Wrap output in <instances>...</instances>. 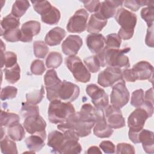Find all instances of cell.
Returning <instances> with one entry per match:
<instances>
[{
	"mask_svg": "<svg viewBox=\"0 0 154 154\" xmlns=\"http://www.w3.org/2000/svg\"><path fill=\"white\" fill-rule=\"evenodd\" d=\"M99 109L90 103L84 104L79 112L70 114L63 123L57 125L61 131L70 130L75 132L79 137L88 136L95 124Z\"/></svg>",
	"mask_w": 154,
	"mask_h": 154,
	"instance_id": "cell-1",
	"label": "cell"
},
{
	"mask_svg": "<svg viewBox=\"0 0 154 154\" xmlns=\"http://www.w3.org/2000/svg\"><path fill=\"white\" fill-rule=\"evenodd\" d=\"M25 143L27 148L34 153L41 150L45 144V140L37 135H32L27 137Z\"/></svg>",
	"mask_w": 154,
	"mask_h": 154,
	"instance_id": "cell-26",
	"label": "cell"
},
{
	"mask_svg": "<svg viewBox=\"0 0 154 154\" xmlns=\"http://www.w3.org/2000/svg\"><path fill=\"white\" fill-rule=\"evenodd\" d=\"M88 13L84 8L77 10L70 18L66 28L69 32L72 33H81L87 26Z\"/></svg>",
	"mask_w": 154,
	"mask_h": 154,
	"instance_id": "cell-10",
	"label": "cell"
},
{
	"mask_svg": "<svg viewBox=\"0 0 154 154\" xmlns=\"http://www.w3.org/2000/svg\"><path fill=\"white\" fill-rule=\"evenodd\" d=\"M124 5L131 9L132 11H137L141 6H150L153 5V1H141V0H128L123 1Z\"/></svg>",
	"mask_w": 154,
	"mask_h": 154,
	"instance_id": "cell-40",
	"label": "cell"
},
{
	"mask_svg": "<svg viewBox=\"0 0 154 154\" xmlns=\"http://www.w3.org/2000/svg\"><path fill=\"white\" fill-rule=\"evenodd\" d=\"M31 72L35 75H42L45 71V67L43 61L40 60H34L31 65Z\"/></svg>",
	"mask_w": 154,
	"mask_h": 154,
	"instance_id": "cell-47",
	"label": "cell"
},
{
	"mask_svg": "<svg viewBox=\"0 0 154 154\" xmlns=\"http://www.w3.org/2000/svg\"><path fill=\"white\" fill-rule=\"evenodd\" d=\"M123 78L125 79L127 82H134L137 81L134 73L132 69H125L122 71Z\"/></svg>",
	"mask_w": 154,
	"mask_h": 154,
	"instance_id": "cell-51",
	"label": "cell"
},
{
	"mask_svg": "<svg viewBox=\"0 0 154 154\" xmlns=\"http://www.w3.org/2000/svg\"><path fill=\"white\" fill-rule=\"evenodd\" d=\"M82 45V40L78 35H70L61 45L63 52L67 55H75Z\"/></svg>",
	"mask_w": 154,
	"mask_h": 154,
	"instance_id": "cell-17",
	"label": "cell"
},
{
	"mask_svg": "<svg viewBox=\"0 0 154 154\" xmlns=\"http://www.w3.org/2000/svg\"><path fill=\"white\" fill-rule=\"evenodd\" d=\"M65 63L77 81L82 83L90 81V73L79 57L76 55L69 56L66 58Z\"/></svg>",
	"mask_w": 154,
	"mask_h": 154,
	"instance_id": "cell-5",
	"label": "cell"
},
{
	"mask_svg": "<svg viewBox=\"0 0 154 154\" xmlns=\"http://www.w3.org/2000/svg\"><path fill=\"white\" fill-rule=\"evenodd\" d=\"M116 153H132L134 154L135 153V150L134 147L126 143H120L117 144L116 149Z\"/></svg>",
	"mask_w": 154,
	"mask_h": 154,
	"instance_id": "cell-48",
	"label": "cell"
},
{
	"mask_svg": "<svg viewBox=\"0 0 154 154\" xmlns=\"http://www.w3.org/2000/svg\"><path fill=\"white\" fill-rule=\"evenodd\" d=\"M4 72L5 80L10 84L16 83L20 78V69L18 64L11 68H5Z\"/></svg>",
	"mask_w": 154,
	"mask_h": 154,
	"instance_id": "cell-31",
	"label": "cell"
},
{
	"mask_svg": "<svg viewBox=\"0 0 154 154\" xmlns=\"http://www.w3.org/2000/svg\"><path fill=\"white\" fill-rule=\"evenodd\" d=\"M137 80H147L152 78L153 66L147 61H141L133 66L132 68Z\"/></svg>",
	"mask_w": 154,
	"mask_h": 154,
	"instance_id": "cell-19",
	"label": "cell"
},
{
	"mask_svg": "<svg viewBox=\"0 0 154 154\" xmlns=\"http://www.w3.org/2000/svg\"><path fill=\"white\" fill-rule=\"evenodd\" d=\"M100 148L105 153H114L116 152V147L110 141H103L99 144Z\"/></svg>",
	"mask_w": 154,
	"mask_h": 154,
	"instance_id": "cell-50",
	"label": "cell"
},
{
	"mask_svg": "<svg viewBox=\"0 0 154 154\" xmlns=\"http://www.w3.org/2000/svg\"><path fill=\"white\" fill-rule=\"evenodd\" d=\"M34 10L41 16L46 14L52 8L51 3L48 1H31Z\"/></svg>",
	"mask_w": 154,
	"mask_h": 154,
	"instance_id": "cell-43",
	"label": "cell"
},
{
	"mask_svg": "<svg viewBox=\"0 0 154 154\" xmlns=\"http://www.w3.org/2000/svg\"><path fill=\"white\" fill-rule=\"evenodd\" d=\"M33 51L37 58H44L49 52V48L43 41L37 40L33 43Z\"/></svg>",
	"mask_w": 154,
	"mask_h": 154,
	"instance_id": "cell-37",
	"label": "cell"
},
{
	"mask_svg": "<svg viewBox=\"0 0 154 154\" xmlns=\"http://www.w3.org/2000/svg\"><path fill=\"white\" fill-rule=\"evenodd\" d=\"M122 40L117 34H108L105 38V47L107 49H119Z\"/></svg>",
	"mask_w": 154,
	"mask_h": 154,
	"instance_id": "cell-42",
	"label": "cell"
},
{
	"mask_svg": "<svg viewBox=\"0 0 154 154\" xmlns=\"http://www.w3.org/2000/svg\"><path fill=\"white\" fill-rule=\"evenodd\" d=\"M61 17L60 11L55 7H52L51 9L45 15L41 16L42 21L48 25H56L58 23Z\"/></svg>",
	"mask_w": 154,
	"mask_h": 154,
	"instance_id": "cell-30",
	"label": "cell"
},
{
	"mask_svg": "<svg viewBox=\"0 0 154 154\" xmlns=\"http://www.w3.org/2000/svg\"><path fill=\"white\" fill-rule=\"evenodd\" d=\"M84 4V7L90 13H96L99 7L100 2L98 0L96 1H81Z\"/></svg>",
	"mask_w": 154,
	"mask_h": 154,
	"instance_id": "cell-49",
	"label": "cell"
},
{
	"mask_svg": "<svg viewBox=\"0 0 154 154\" xmlns=\"http://www.w3.org/2000/svg\"><path fill=\"white\" fill-rule=\"evenodd\" d=\"M75 112V108L70 102H62L60 99L53 100L51 101L49 105L48 119L54 124L61 123Z\"/></svg>",
	"mask_w": 154,
	"mask_h": 154,
	"instance_id": "cell-4",
	"label": "cell"
},
{
	"mask_svg": "<svg viewBox=\"0 0 154 154\" xmlns=\"http://www.w3.org/2000/svg\"><path fill=\"white\" fill-rule=\"evenodd\" d=\"M107 20L103 19L96 13L92 14L87 23V30L91 34H97L106 26Z\"/></svg>",
	"mask_w": 154,
	"mask_h": 154,
	"instance_id": "cell-24",
	"label": "cell"
},
{
	"mask_svg": "<svg viewBox=\"0 0 154 154\" xmlns=\"http://www.w3.org/2000/svg\"><path fill=\"white\" fill-rule=\"evenodd\" d=\"M40 23L36 20H29L24 23L21 27V38L22 42H31L32 37L37 35L40 31Z\"/></svg>",
	"mask_w": 154,
	"mask_h": 154,
	"instance_id": "cell-18",
	"label": "cell"
},
{
	"mask_svg": "<svg viewBox=\"0 0 154 154\" xmlns=\"http://www.w3.org/2000/svg\"><path fill=\"white\" fill-rule=\"evenodd\" d=\"M150 117L147 111L142 108H137L131 113L128 118V125L129 131L132 132H140L143 129L146 120Z\"/></svg>",
	"mask_w": 154,
	"mask_h": 154,
	"instance_id": "cell-12",
	"label": "cell"
},
{
	"mask_svg": "<svg viewBox=\"0 0 154 154\" xmlns=\"http://www.w3.org/2000/svg\"><path fill=\"white\" fill-rule=\"evenodd\" d=\"M23 126L26 132L31 135H37L44 140L46 138V123L40 115L27 117L23 122Z\"/></svg>",
	"mask_w": 154,
	"mask_h": 154,
	"instance_id": "cell-8",
	"label": "cell"
},
{
	"mask_svg": "<svg viewBox=\"0 0 154 154\" xmlns=\"http://www.w3.org/2000/svg\"><path fill=\"white\" fill-rule=\"evenodd\" d=\"M141 16L142 19L146 22L149 27L153 25L154 20V7L153 5L148 6L143 8L141 10Z\"/></svg>",
	"mask_w": 154,
	"mask_h": 154,
	"instance_id": "cell-41",
	"label": "cell"
},
{
	"mask_svg": "<svg viewBox=\"0 0 154 154\" xmlns=\"http://www.w3.org/2000/svg\"><path fill=\"white\" fill-rule=\"evenodd\" d=\"M129 92L126 87L125 82L122 79L112 86L110 94V101L112 105L122 108L126 105L129 100Z\"/></svg>",
	"mask_w": 154,
	"mask_h": 154,
	"instance_id": "cell-7",
	"label": "cell"
},
{
	"mask_svg": "<svg viewBox=\"0 0 154 154\" xmlns=\"http://www.w3.org/2000/svg\"><path fill=\"white\" fill-rule=\"evenodd\" d=\"M144 99L146 101L151 102L154 104L153 101V88H150L147 90L145 93V96H144Z\"/></svg>",
	"mask_w": 154,
	"mask_h": 154,
	"instance_id": "cell-53",
	"label": "cell"
},
{
	"mask_svg": "<svg viewBox=\"0 0 154 154\" xmlns=\"http://www.w3.org/2000/svg\"><path fill=\"white\" fill-rule=\"evenodd\" d=\"M20 117L19 116L14 113L8 112L1 110L0 116V122L1 127H9L10 125L19 122Z\"/></svg>",
	"mask_w": 154,
	"mask_h": 154,
	"instance_id": "cell-33",
	"label": "cell"
},
{
	"mask_svg": "<svg viewBox=\"0 0 154 154\" xmlns=\"http://www.w3.org/2000/svg\"><path fill=\"white\" fill-rule=\"evenodd\" d=\"M131 51L130 48L124 49H104L96 54L100 64V67H116L128 69L130 67L129 58L125 54Z\"/></svg>",
	"mask_w": 154,
	"mask_h": 154,
	"instance_id": "cell-2",
	"label": "cell"
},
{
	"mask_svg": "<svg viewBox=\"0 0 154 154\" xmlns=\"http://www.w3.org/2000/svg\"><path fill=\"white\" fill-rule=\"evenodd\" d=\"M80 89L78 85L64 80L58 93V99L66 102H72L79 96Z\"/></svg>",
	"mask_w": 154,
	"mask_h": 154,
	"instance_id": "cell-14",
	"label": "cell"
},
{
	"mask_svg": "<svg viewBox=\"0 0 154 154\" xmlns=\"http://www.w3.org/2000/svg\"><path fill=\"white\" fill-rule=\"evenodd\" d=\"M144 91L141 88L134 91L131 95V104L135 108L141 107L144 102Z\"/></svg>",
	"mask_w": 154,
	"mask_h": 154,
	"instance_id": "cell-44",
	"label": "cell"
},
{
	"mask_svg": "<svg viewBox=\"0 0 154 154\" xmlns=\"http://www.w3.org/2000/svg\"><path fill=\"white\" fill-rule=\"evenodd\" d=\"M66 31L61 27H55L51 29L46 35L45 42L46 45L54 46L60 44L66 35Z\"/></svg>",
	"mask_w": 154,
	"mask_h": 154,
	"instance_id": "cell-23",
	"label": "cell"
},
{
	"mask_svg": "<svg viewBox=\"0 0 154 154\" xmlns=\"http://www.w3.org/2000/svg\"><path fill=\"white\" fill-rule=\"evenodd\" d=\"M123 79L122 71L116 67H106L98 75L97 83L103 87L113 86L114 84Z\"/></svg>",
	"mask_w": 154,
	"mask_h": 154,
	"instance_id": "cell-11",
	"label": "cell"
},
{
	"mask_svg": "<svg viewBox=\"0 0 154 154\" xmlns=\"http://www.w3.org/2000/svg\"><path fill=\"white\" fill-rule=\"evenodd\" d=\"M21 31L19 28L11 29L6 31L3 35V38L7 42H16L20 40Z\"/></svg>",
	"mask_w": 154,
	"mask_h": 154,
	"instance_id": "cell-46",
	"label": "cell"
},
{
	"mask_svg": "<svg viewBox=\"0 0 154 154\" xmlns=\"http://www.w3.org/2000/svg\"><path fill=\"white\" fill-rule=\"evenodd\" d=\"M84 63L90 72L94 73L100 70V62L96 55L85 57L84 59Z\"/></svg>",
	"mask_w": 154,
	"mask_h": 154,
	"instance_id": "cell-39",
	"label": "cell"
},
{
	"mask_svg": "<svg viewBox=\"0 0 154 154\" xmlns=\"http://www.w3.org/2000/svg\"><path fill=\"white\" fill-rule=\"evenodd\" d=\"M103 111L106 120L112 129H119L125 126V120L120 108L108 105Z\"/></svg>",
	"mask_w": 154,
	"mask_h": 154,
	"instance_id": "cell-13",
	"label": "cell"
},
{
	"mask_svg": "<svg viewBox=\"0 0 154 154\" xmlns=\"http://www.w3.org/2000/svg\"><path fill=\"white\" fill-rule=\"evenodd\" d=\"M1 68L5 65V68H11L14 66L17 63V55L15 53L7 51L4 53V51H1Z\"/></svg>",
	"mask_w": 154,
	"mask_h": 154,
	"instance_id": "cell-34",
	"label": "cell"
},
{
	"mask_svg": "<svg viewBox=\"0 0 154 154\" xmlns=\"http://www.w3.org/2000/svg\"><path fill=\"white\" fill-rule=\"evenodd\" d=\"M44 87L42 85L39 90H35L26 94V101L29 103L37 105L42 100L44 97Z\"/></svg>",
	"mask_w": 154,
	"mask_h": 154,
	"instance_id": "cell-36",
	"label": "cell"
},
{
	"mask_svg": "<svg viewBox=\"0 0 154 154\" xmlns=\"http://www.w3.org/2000/svg\"><path fill=\"white\" fill-rule=\"evenodd\" d=\"M85 91L86 93L91 99V102L94 107L97 109L104 110L108 105V96L102 88L94 84H90L87 86Z\"/></svg>",
	"mask_w": 154,
	"mask_h": 154,
	"instance_id": "cell-9",
	"label": "cell"
},
{
	"mask_svg": "<svg viewBox=\"0 0 154 154\" xmlns=\"http://www.w3.org/2000/svg\"><path fill=\"white\" fill-rule=\"evenodd\" d=\"M63 63V57L60 53L58 52H50L46 59V66L48 68L57 69Z\"/></svg>",
	"mask_w": 154,
	"mask_h": 154,
	"instance_id": "cell-35",
	"label": "cell"
},
{
	"mask_svg": "<svg viewBox=\"0 0 154 154\" xmlns=\"http://www.w3.org/2000/svg\"><path fill=\"white\" fill-rule=\"evenodd\" d=\"M44 82L47 92V99L49 101L58 99V93L63 81L58 77L54 69L47 71L44 76Z\"/></svg>",
	"mask_w": 154,
	"mask_h": 154,
	"instance_id": "cell-6",
	"label": "cell"
},
{
	"mask_svg": "<svg viewBox=\"0 0 154 154\" xmlns=\"http://www.w3.org/2000/svg\"><path fill=\"white\" fill-rule=\"evenodd\" d=\"M115 19L121 26L117 34L120 38L123 40L131 39L134 35L137 23L136 14L123 8H120L116 13Z\"/></svg>",
	"mask_w": 154,
	"mask_h": 154,
	"instance_id": "cell-3",
	"label": "cell"
},
{
	"mask_svg": "<svg viewBox=\"0 0 154 154\" xmlns=\"http://www.w3.org/2000/svg\"><path fill=\"white\" fill-rule=\"evenodd\" d=\"M65 141L64 134L58 131H52L48 137L47 144L52 149V152L59 153L60 150Z\"/></svg>",
	"mask_w": 154,
	"mask_h": 154,
	"instance_id": "cell-22",
	"label": "cell"
},
{
	"mask_svg": "<svg viewBox=\"0 0 154 154\" xmlns=\"http://www.w3.org/2000/svg\"><path fill=\"white\" fill-rule=\"evenodd\" d=\"M20 114L22 118L25 119L27 117L39 115V108L36 105L31 104L28 102H23L20 109Z\"/></svg>",
	"mask_w": 154,
	"mask_h": 154,
	"instance_id": "cell-38",
	"label": "cell"
},
{
	"mask_svg": "<svg viewBox=\"0 0 154 154\" xmlns=\"http://www.w3.org/2000/svg\"><path fill=\"white\" fill-rule=\"evenodd\" d=\"M29 7L30 4L29 1L17 0L13 5L11 13L15 17L19 19L26 13Z\"/></svg>",
	"mask_w": 154,
	"mask_h": 154,
	"instance_id": "cell-32",
	"label": "cell"
},
{
	"mask_svg": "<svg viewBox=\"0 0 154 154\" xmlns=\"http://www.w3.org/2000/svg\"><path fill=\"white\" fill-rule=\"evenodd\" d=\"M1 35L7 31L18 28L20 25L19 19L15 17L11 13L4 17L1 21Z\"/></svg>",
	"mask_w": 154,
	"mask_h": 154,
	"instance_id": "cell-25",
	"label": "cell"
},
{
	"mask_svg": "<svg viewBox=\"0 0 154 154\" xmlns=\"http://www.w3.org/2000/svg\"><path fill=\"white\" fill-rule=\"evenodd\" d=\"M82 147L78 141L67 139L61 146L59 153H80Z\"/></svg>",
	"mask_w": 154,
	"mask_h": 154,
	"instance_id": "cell-27",
	"label": "cell"
},
{
	"mask_svg": "<svg viewBox=\"0 0 154 154\" xmlns=\"http://www.w3.org/2000/svg\"><path fill=\"white\" fill-rule=\"evenodd\" d=\"M0 146L1 152L4 154H17L18 153L16 143L8 136H5L1 139Z\"/></svg>",
	"mask_w": 154,
	"mask_h": 154,
	"instance_id": "cell-29",
	"label": "cell"
},
{
	"mask_svg": "<svg viewBox=\"0 0 154 154\" xmlns=\"http://www.w3.org/2000/svg\"><path fill=\"white\" fill-rule=\"evenodd\" d=\"M145 42L148 46L150 48L153 47V25L148 28L146 35Z\"/></svg>",
	"mask_w": 154,
	"mask_h": 154,
	"instance_id": "cell-52",
	"label": "cell"
},
{
	"mask_svg": "<svg viewBox=\"0 0 154 154\" xmlns=\"http://www.w3.org/2000/svg\"><path fill=\"white\" fill-rule=\"evenodd\" d=\"M154 133L147 129H141L138 133L139 143H142L145 152L153 154L154 152Z\"/></svg>",
	"mask_w": 154,
	"mask_h": 154,
	"instance_id": "cell-21",
	"label": "cell"
},
{
	"mask_svg": "<svg viewBox=\"0 0 154 154\" xmlns=\"http://www.w3.org/2000/svg\"><path fill=\"white\" fill-rule=\"evenodd\" d=\"M112 128L108 124L103 109H99L96 120L94 125V134L101 138H109L113 133Z\"/></svg>",
	"mask_w": 154,
	"mask_h": 154,
	"instance_id": "cell-15",
	"label": "cell"
},
{
	"mask_svg": "<svg viewBox=\"0 0 154 154\" xmlns=\"http://www.w3.org/2000/svg\"><path fill=\"white\" fill-rule=\"evenodd\" d=\"M122 1H104L101 2L98 10L94 13L103 19L107 20L112 17L116 13V9L123 5Z\"/></svg>",
	"mask_w": 154,
	"mask_h": 154,
	"instance_id": "cell-16",
	"label": "cell"
},
{
	"mask_svg": "<svg viewBox=\"0 0 154 154\" xmlns=\"http://www.w3.org/2000/svg\"><path fill=\"white\" fill-rule=\"evenodd\" d=\"M7 134L10 138L18 141L23 140L25 135L24 128L19 122L15 123L8 127Z\"/></svg>",
	"mask_w": 154,
	"mask_h": 154,
	"instance_id": "cell-28",
	"label": "cell"
},
{
	"mask_svg": "<svg viewBox=\"0 0 154 154\" xmlns=\"http://www.w3.org/2000/svg\"><path fill=\"white\" fill-rule=\"evenodd\" d=\"M86 44L91 52L97 54L105 47V38L101 34H90L86 38Z\"/></svg>",
	"mask_w": 154,
	"mask_h": 154,
	"instance_id": "cell-20",
	"label": "cell"
},
{
	"mask_svg": "<svg viewBox=\"0 0 154 154\" xmlns=\"http://www.w3.org/2000/svg\"><path fill=\"white\" fill-rule=\"evenodd\" d=\"M87 153H99L102 154L101 150L97 146H91L89 147L86 152Z\"/></svg>",
	"mask_w": 154,
	"mask_h": 154,
	"instance_id": "cell-54",
	"label": "cell"
},
{
	"mask_svg": "<svg viewBox=\"0 0 154 154\" xmlns=\"http://www.w3.org/2000/svg\"><path fill=\"white\" fill-rule=\"evenodd\" d=\"M17 93V88L13 86H6L2 88L1 92V100H5L16 97Z\"/></svg>",
	"mask_w": 154,
	"mask_h": 154,
	"instance_id": "cell-45",
	"label": "cell"
}]
</instances>
